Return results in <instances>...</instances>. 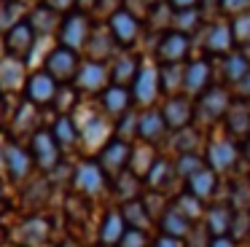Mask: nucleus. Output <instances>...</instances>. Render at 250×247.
<instances>
[{"label":"nucleus","instance_id":"5701e85b","mask_svg":"<svg viewBox=\"0 0 250 247\" xmlns=\"http://www.w3.org/2000/svg\"><path fill=\"white\" fill-rule=\"evenodd\" d=\"M159 223H162V234L175 236V239H183V236L191 234V220L186 218V215H180L175 207L164 209V215H162Z\"/></svg>","mask_w":250,"mask_h":247},{"label":"nucleus","instance_id":"f03ea898","mask_svg":"<svg viewBox=\"0 0 250 247\" xmlns=\"http://www.w3.org/2000/svg\"><path fill=\"white\" fill-rule=\"evenodd\" d=\"M229 107H231V97H229V91L221 89V86H210V89L202 91L199 100H196L194 116H199V118H205L207 124H212V121H218V118L226 116Z\"/></svg>","mask_w":250,"mask_h":247},{"label":"nucleus","instance_id":"9d476101","mask_svg":"<svg viewBox=\"0 0 250 247\" xmlns=\"http://www.w3.org/2000/svg\"><path fill=\"white\" fill-rule=\"evenodd\" d=\"M162 116L169 129H186L194 118V105L186 97H169L162 107Z\"/></svg>","mask_w":250,"mask_h":247},{"label":"nucleus","instance_id":"c9c22d12","mask_svg":"<svg viewBox=\"0 0 250 247\" xmlns=\"http://www.w3.org/2000/svg\"><path fill=\"white\" fill-rule=\"evenodd\" d=\"M199 169H205V161L199 159L196 153H180L178 159V166H175V172H178L183 180H188V177H194Z\"/></svg>","mask_w":250,"mask_h":247},{"label":"nucleus","instance_id":"4be33fe9","mask_svg":"<svg viewBox=\"0 0 250 247\" xmlns=\"http://www.w3.org/2000/svg\"><path fill=\"white\" fill-rule=\"evenodd\" d=\"M78 86L86 91H103L105 83H108V73L100 62H86L83 67H78Z\"/></svg>","mask_w":250,"mask_h":247},{"label":"nucleus","instance_id":"3c124183","mask_svg":"<svg viewBox=\"0 0 250 247\" xmlns=\"http://www.w3.org/2000/svg\"><path fill=\"white\" fill-rule=\"evenodd\" d=\"M242 156H245V159L250 161V134H248V137L242 140Z\"/></svg>","mask_w":250,"mask_h":247},{"label":"nucleus","instance_id":"864d4df0","mask_svg":"<svg viewBox=\"0 0 250 247\" xmlns=\"http://www.w3.org/2000/svg\"><path fill=\"white\" fill-rule=\"evenodd\" d=\"M6 209V196H3V185H0V212Z\"/></svg>","mask_w":250,"mask_h":247},{"label":"nucleus","instance_id":"f3484780","mask_svg":"<svg viewBox=\"0 0 250 247\" xmlns=\"http://www.w3.org/2000/svg\"><path fill=\"white\" fill-rule=\"evenodd\" d=\"M186 188H188V193L194 199L205 202V199H210L212 193H215V188H218V172H212L210 166H205V169H199L194 177L186 180Z\"/></svg>","mask_w":250,"mask_h":247},{"label":"nucleus","instance_id":"ea45409f","mask_svg":"<svg viewBox=\"0 0 250 247\" xmlns=\"http://www.w3.org/2000/svg\"><path fill=\"white\" fill-rule=\"evenodd\" d=\"M231 35H234V43H250V11L234 16Z\"/></svg>","mask_w":250,"mask_h":247},{"label":"nucleus","instance_id":"f257e3e1","mask_svg":"<svg viewBox=\"0 0 250 247\" xmlns=\"http://www.w3.org/2000/svg\"><path fill=\"white\" fill-rule=\"evenodd\" d=\"M129 159H132V145L124 143V140H108V145H105L103 150H100V169L105 172V177H119L124 175L126 169H129Z\"/></svg>","mask_w":250,"mask_h":247},{"label":"nucleus","instance_id":"cd10ccee","mask_svg":"<svg viewBox=\"0 0 250 247\" xmlns=\"http://www.w3.org/2000/svg\"><path fill=\"white\" fill-rule=\"evenodd\" d=\"M226 121H229V129L239 137H248L250 134V107L248 105H234L229 107L226 113Z\"/></svg>","mask_w":250,"mask_h":247},{"label":"nucleus","instance_id":"aec40b11","mask_svg":"<svg viewBox=\"0 0 250 247\" xmlns=\"http://www.w3.org/2000/svg\"><path fill=\"white\" fill-rule=\"evenodd\" d=\"M126 234V223L124 218H121V212H108L103 220V226H100V245L103 247H119L121 236Z\"/></svg>","mask_w":250,"mask_h":247},{"label":"nucleus","instance_id":"1a4fd4ad","mask_svg":"<svg viewBox=\"0 0 250 247\" xmlns=\"http://www.w3.org/2000/svg\"><path fill=\"white\" fill-rule=\"evenodd\" d=\"M110 35L119 46H132L137 41V32H140V21L137 16H132L126 8H116L110 14Z\"/></svg>","mask_w":250,"mask_h":247},{"label":"nucleus","instance_id":"b1692460","mask_svg":"<svg viewBox=\"0 0 250 247\" xmlns=\"http://www.w3.org/2000/svg\"><path fill=\"white\" fill-rule=\"evenodd\" d=\"M121 218H124L126 228H137V231H146L148 223H151V215H148V209H146V202H140V199L124 202Z\"/></svg>","mask_w":250,"mask_h":247},{"label":"nucleus","instance_id":"5fc2aeb1","mask_svg":"<svg viewBox=\"0 0 250 247\" xmlns=\"http://www.w3.org/2000/svg\"><path fill=\"white\" fill-rule=\"evenodd\" d=\"M62 247H81V245H78V242H65Z\"/></svg>","mask_w":250,"mask_h":247},{"label":"nucleus","instance_id":"6e6552de","mask_svg":"<svg viewBox=\"0 0 250 247\" xmlns=\"http://www.w3.org/2000/svg\"><path fill=\"white\" fill-rule=\"evenodd\" d=\"M33 43H35V30L30 27V21H19L6 35V51L11 54V59L24 62L33 51Z\"/></svg>","mask_w":250,"mask_h":247},{"label":"nucleus","instance_id":"c85d7f7f","mask_svg":"<svg viewBox=\"0 0 250 247\" xmlns=\"http://www.w3.org/2000/svg\"><path fill=\"white\" fill-rule=\"evenodd\" d=\"M248 73H250L248 57H242V54H229L226 62H223V78L231 81V83H239Z\"/></svg>","mask_w":250,"mask_h":247},{"label":"nucleus","instance_id":"8fccbe9b","mask_svg":"<svg viewBox=\"0 0 250 247\" xmlns=\"http://www.w3.org/2000/svg\"><path fill=\"white\" fill-rule=\"evenodd\" d=\"M239 94H242V97H248V100H250V73L245 75L242 81H239Z\"/></svg>","mask_w":250,"mask_h":247},{"label":"nucleus","instance_id":"a19ab883","mask_svg":"<svg viewBox=\"0 0 250 247\" xmlns=\"http://www.w3.org/2000/svg\"><path fill=\"white\" fill-rule=\"evenodd\" d=\"M196 21H199V14H196L194 8H188V11H178V14L172 16L175 30H178V32H183V35H188V32L194 30V27H196Z\"/></svg>","mask_w":250,"mask_h":247},{"label":"nucleus","instance_id":"f8f14e48","mask_svg":"<svg viewBox=\"0 0 250 247\" xmlns=\"http://www.w3.org/2000/svg\"><path fill=\"white\" fill-rule=\"evenodd\" d=\"M237 145L226 143V140H215V143L207 145V164H210L212 172H223V169H231L237 164Z\"/></svg>","mask_w":250,"mask_h":247},{"label":"nucleus","instance_id":"ddd939ff","mask_svg":"<svg viewBox=\"0 0 250 247\" xmlns=\"http://www.w3.org/2000/svg\"><path fill=\"white\" fill-rule=\"evenodd\" d=\"M202 46H205V54H226L231 51L234 46V35H231V24H210L205 32V41H202Z\"/></svg>","mask_w":250,"mask_h":247},{"label":"nucleus","instance_id":"4468645a","mask_svg":"<svg viewBox=\"0 0 250 247\" xmlns=\"http://www.w3.org/2000/svg\"><path fill=\"white\" fill-rule=\"evenodd\" d=\"M135 100L140 102V105H151L153 100H156L159 89H162V83H159V73L153 67H140L137 70V78H135Z\"/></svg>","mask_w":250,"mask_h":247},{"label":"nucleus","instance_id":"2f4dec72","mask_svg":"<svg viewBox=\"0 0 250 247\" xmlns=\"http://www.w3.org/2000/svg\"><path fill=\"white\" fill-rule=\"evenodd\" d=\"M54 140H57V145L60 148H73V145L78 143V129H76V121L73 118H67V116H62L60 121H57V126H54Z\"/></svg>","mask_w":250,"mask_h":247},{"label":"nucleus","instance_id":"39448f33","mask_svg":"<svg viewBox=\"0 0 250 247\" xmlns=\"http://www.w3.org/2000/svg\"><path fill=\"white\" fill-rule=\"evenodd\" d=\"M105 172L100 169L97 161H83V164H78V169L73 172V185H76V191L81 193V196H94V193H100L105 188Z\"/></svg>","mask_w":250,"mask_h":247},{"label":"nucleus","instance_id":"72a5a7b5","mask_svg":"<svg viewBox=\"0 0 250 247\" xmlns=\"http://www.w3.org/2000/svg\"><path fill=\"white\" fill-rule=\"evenodd\" d=\"M137 59H132V57H121L119 62H116V70H113V81H116V86H121L124 89L126 83H135V78H137Z\"/></svg>","mask_w":250,"mask_h":247},{"label":"nucleus","instance_id":"a211bd4d","mask_svg":"<svg viewBox=\"0 0 250 247\" xmlns=\"http://www.w3.org/2000/svg\"><path fill=\"white\" fill-rule=\"evenodd\" d=\"M27 97L33 105H46V102H51L57 97V81L51 78L49 73H38L30 78L27 83Z\"/></svg>","mask_w":250,"mask_h":247},{"label":"nucleus","instance_id":"7ed1b4c3","mask_svg":"<svg viewBox=\"0 0 250 247\" xmlns=\"http://www.w3.org/2000/svg\"><path fill=\"white\" fill-rule=\"evenodd\" d=\"M30 156H33L35 166H41L43 172L57 169L60 166V145H57L54 134L46 132V129H38L33 134V150H30Z\"/></svg>","mask_w":250,"mask_h":247},{"label":"nucleus","instance_id":"6e6d98bb","mask_svg":"<svg viewBox=\"0 0 250 247\" xmlns=\"http://www.w3.org/2000/svg\"><path fill=\"white\" fill-rule=\"evenodd\" d=\"M0 121H3V102H0Z\"/></svg>","mask_w":250,"mask_h":247},{"label":"nucleus","instance_id":"49530a36","mask_svg":"<svg viewBox=\"0 0 250 247\" xmlns=\"http://www.w3.org/2000/svg\"><path fill=\"white\" fill-rule=\"evenodd\" d=\"M153 247H183V242H180V239H175V236L162 234L156 242H153Z\"/></svg>","mask_w":250,"mask_h":247},{"label":"nucleus","instance_id":"20e7f679","mask_svg":"<svg viewBox=\"0 0 250 247\" xmlns=\"http://www.w3.org/2000/svg\"><path fill=\"white\" fill-rule=\"evenodd\" d=\"M188 35H183V32L178 30H169L162 35V41H159L156 46V57L162 64H183V59L188 57Z\"/></svg>","mask_w":250,"mask_h":247},{"label":"nucleus","instance_id":"412c9836","mask_svg":"<svg viewBox=\"0 0 250 247\" xmlns=\"http://www.w3.org/2000/svg\"><path fill=\"white\" fill-rule=\"evenodd\" d=\"M234 223V209L226 204H215V207L207 209V231L212 236H229Z\"/></svg>","mask_w":250,"mask_h":247},{"label":"nucleus","instance_id":"603ef678","mask_svg":"<svg viewBox=\"0 0 250 247\" xmlns=\"http://www.w3.org/2000/svg\"><path fill=\"white\" fill-rule=\"evenodd\" d=\"M100 0H76V5H81V8H94Z\"/></svg>","mask_w":250,"mask_h":247},{"label":"nucleus","instance_id":"dca6fc26","mask_svg":"<svg viewBox=\"0 0 250 247\" xmlns=\"http://www.w3.org/2000/svg\"><path fill=\"white\" fill-rule=\"evenodd\" d=\"M19 236V245L24 247H46V236H49V223L43 218H27L17 231Z\"/></svg>","mask_w":250,"mask_h":247},{"label":"nucleus","instance_id":"393cba45","mask_svg":"<svg viewBox=\"0 0 250 247\" xmlns=\"http://www.w3.org/2000/svg\"><path fill=\"white\" fill-rule=\"evenodd\" d=\"M24 83V64L17 59L0 62V89L3 91H17Z\"/></svg>","mask_w":250,"mask_h":247},{"label":"nucleus","instance_id":"2eb2a0df","mask_svg":"<svg viewBox=\"0 0 250 247\" xmlns=\"http://www.w3.org/2000/svg\"><path fill=\"white\" fill-rule=\"evenodd\" d=\"M183 89L188 94H202L210 89V64L205 59H196L183 70Z\"/></svg>","mask_w":250,"mask_h":247},{"label":"nucleus","instance_id":"de8ad7c7","mask_svg":"<svg viewBox=\"0 0 250 247\" xmlns=\"http://www.w3.org/2000/svg\"><path fill=\"white\" fill-rule=\"evenodd\" d=\"M210 247H237V242H234L231 236H212Z\"/></svg>","mask_w":250,"mask_h":247},{"label":"nucleus","instance_id":"c756f323","mask_svg":"<svg viewBox=\"0 0 250 247\" xmlns=\"http://www.w3.org/2000/svg\"><path fill=\"white\" fill-rule=\"evenodd\" d=\"M156 164V159H153V150L151 145H143V150L132 148V159H129V172L135 177H146L148 172H151V166Z\"/></svg>","mask_w":250,"mask_h":247},{"label":"nucleus","instance_id":"09e8293b","mask_svg":"<svg viewBox=\"0 0 250 247\" xmlns=\"http://www.w3.org/2000/svg\"><path fill=\"white\" fill-rule=\"evenodd\" d=\"M169 3H172L178 11H188V8H194V5L199 3V0H169Z\"/></svg>","mask_w":250,"mask_h":247},{"label":"nucleus","instance_id":"58836bf2","mask_svg":"<svg viewBox=\"0 0 250 247\" xmlns=\"http://www.w3.org/2000/svg\"><path fill=\"white\" fill-rule=\"evenodd\" d=\"M57 24H60V14H54L51 8H38L33 14V24L30 27H38V30H43V32H51Z\"/></svg>","mask_w":250,"mask_h":247},{"label":"nucleus","instance_id":"4c0bfd02","mask_svg":"<svg viewBox=\"0 0 250 247\" xmlns=\"http://www.w3.org/2000/svg\"><path fill=\"white\" fill-rule=\"evenodd\" d=\"M175 209H178L180 215H186V218L194 223V220L202 215V202L194 199L191 193H183V196H178V202H175Z\"/></svg>","mask_w":250,"mask_h":247},{"label":"nucleus","instance_id":"bb28decb","mask_svg":"<svg viewBox=\"0 0 250 247\" xmlns=\"http://www.w3.org/2000/svg\"><path fill=\"white\" fill-rule=\"evenodd\" d=\"M103 105L110 116H126L129 110V91L121 89V86H110L103 91Z\"/></svg>","mask_w":250,"mask_h":247},{"label":"nucleus","instance_id":"7c9ffc66","mask_svg":"<svg viewBox=\"0 0 250 247\" xmlns=\"http://www.w3.org/2000/svg\"><path fill=\"white\" fill-rule=\"evenodd\" d=\"M175 175V166L169 164L167 159H156V164L151 166V172L146 175V183L153 188V191H162L164 185L169 183V177Z\"/></svg>","mask_w":250,"mask_h":247},{"label":"nucleus","instance_id":"f704fd0d","mask_svg":"<svg viewBox=\"0 0 250 247\" xmlns=\"http://www.w3.org/2000/svg\"><path fill=\"white\" fill-rule=\"evenodd\" d=\"M137 191H140V177H135L132 172H124V175L116 177V193H119L124 202L137 199Z\"/></svg>","mask_w":250,"mask_h":247},{"label":"nucleus","instance_id":"a878e982","mask_svg":"<svg viewBox=\"0 0 250 247\" xmlns=\"http://www.w3.org/2000/svg\"><path fill=\"white\" fill-rule=\"evenodd\" d=\"M113 35H110V30H97L94 35H89V43H86V51L89 57H92V62H103V59L110 57V51H113Z\"/></svg>","mask_w":250,"mask_h":247},{"label":"nucleus","instance_id":"473e14b6","mask_svg":"<svg viewBox=\"0 0 250 247\" xmlns=\"http://www.w3.org/2000/svg\"><path fill=\"white\" fill-rule=\"evenodd\" d=\"M83 140H86L89 145H108V121L105 118H89L86 121V126H83Z\"/></svg>","mask_w":250,"mask_h":247},{"label":"nucleus","instance_id":"9b49d317","mask_svg":"<svg viewBox=\"0 0 250 247\" xmlns=\"http://www.w3.org/2000/svg\"><path fill=\"white\" fill-rule=\"evenodd\" d=\"M3 161H6V169H8V177L11 180H27L30 172H33V156L27 153L24 148H19V145H8L6 153H3Z\"/></svg>","mask_w":250,"mask_h":247},{"label":"nucleus","instance_id":"c03bdc74","mask_svg":"<svg viewBox=\"0 0 250 247\" xmlns=\"http://www.w3.org/2000/svg\"><path fill=\"white\" fill-rule=\"evenodd\" d=\"M119 247H146V231H137V228H126V234L121 236Z\"/></svg>","mask_w":250,"mask_h":247},{"label":"nucleus","instance_id":"423d86ee","mask_svg":"<svg viewBox=\"0 0 250 247\" xmlns=\"http://www.w3.org/2000/svg\"><path fill=\"white\" fill-rule=\"evenodd\" d=\"M60 41L62 48H70V51H78L89 43V21L83 14H70L60 27Z\"/></svg>","mask_w":250,"mask_h":247},{"label":"nucleus","instance_id":"a18cd8bd","mask_svg":"<svg viewBox=\"0 0 250 247\" xmlns=\"http://www.w3.org/2000/svg\"><path fill=\"white\" fill-rule=\"evenodd\" d=\"M46 5H49L54 14H65V11H70L73 5H76V0H46Z\"/></svg>","mask_w":250,"mask_h":247},{"label":"nucleus","instance_id":"6ab92c4d","mask_svg":"<svg viewBox=\"0 0 250 247\" xmlns=\"http://www.w3.org/2000/svg\"><path fill=\"white\" fill-rule=\"evenodd\" d=\"M164 129H167V124H164L162 110H146L140 118H137V137L146 140L148 145L156 143V140L164 134Z\"/></svg>","mask_w":250,"mask_h":247},{"label":"nucleus","instance_id":"37998d69","mask_svg":"<svg viewBox=\"0 0 250 247\" xmlns=\"http://www.w3.org/2000/svg\"><path fill=\"white\" fill-rule=\"evenodd\" d=\"M194 148H196V132L191 126H186L178 137V150L180 153H194Z\"/></svg>","mask_w":250,"mask_h":247},{"label":"nucleus","instance_id":"79ce46f5","mask_svg":"<svg viewBox=\"0 0 250 247\" xmlns=\"http://www.w3.org/2000/svg\"><path fill=\"white\" fill-rule=\"evenodd\" d=\"M223 14H231V16H239L245 11H250V0H218Z\"/></svg>","mask_w":250,"mask_h":247},{"label":"nucleus","instance_id":"e433bc0d","mask_svg":"<svg viewBox=\"0 0 250 247\" xmlns=\"http://www.w3.org/2000/svg\"><path fill=\"white\" fill-rule=\"evenodd\" d=\"M162 89L175 91V89H183V64H162Z\"/></svg>","mask_w":250,"mask_h":247},{"label":"nucleus","instance_id":"0eeeda50","mask_svg":"<svg viewBox=\"0 0 250 247\" xmlns=\"http://www.w3.org/2000/svg\"><path fill=\"white\" fill-rule=\"evenodd\" d=\"M46 73H49L54 81H62V83L73 81L78 75L76 51H70V48H57V51H51L49 59H46Z\"/></svg>","mask_w":250,"mask_h":247}]
</instances>
